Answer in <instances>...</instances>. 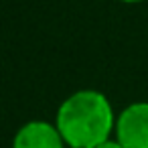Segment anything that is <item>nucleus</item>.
Segmentation results:
<instances>
[{"label":"nucleus","mask_w":148,"mask_h":148,"mask_svg":"<svg viewBox=\"0 0 148 148\" xmlns=\"http://www.w3.org/2000/svg\"><path fill=\"white\" fill-rule=\"evenodd\" d=\"M95 148H124V146H122V144H120L118 140H112V138H110V140H106V142L97 144Z\"/></svg>","instance_id":"obj_4"},{"label":"nucleus","mask_w":148,"mask_h":148,"mask_svg":"<svg viewBox=\"0 0 148 148\" xmlns=\"http://www.w3.org/2000/svg\"><path fill=\"white\" fill-rule=\"evenodd\" d=\"M116 118L110 99L101 91L81 89L59 106L55 126L69 148H95L110 140Z\"/></svg>","instance_id":"obj_1"},{"label":"nucleus","mask_w":148,"mask_h":148,"mask_svg":"<svg viewBox=\"0 0 148 148\" xmlns=\"http://www.w3.org/2000/svg\"><path fill=\"white\" fill-rule=\"evenodd\" d=\"M65 140L55 124L45 120H33L18 128L12 140V148H65Z\"/></svg>","instance_id":"obj_3"},{"label":"nucleus","mask_w":148,"mask_h":148,"mask_svg":"<svg viewBox=\"0 0 148 148\" xmlns=\"http://www.w3.org/2000/svg\"><path fill=\"white\" fill-rule=\"evenodd\" d=\"M120 2H128V4H136V2H142V0H120Z\"/></svg>","instance_id":"obj_5"},{"label":"nucleus","mask_w":148,"mask_h":148,"mask_svg":"<svg viewBox=\"0 0 148 148\" xmlns=\"http://www.w3.org/2000/svg\"><path fill=\"white\" fill-rule=\"evenodd\" d=\"M124 148H148V101H134L120 112L114 128Z\"/></svg>","instance_id":"obj_2"}]
</instances>
